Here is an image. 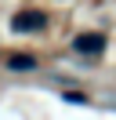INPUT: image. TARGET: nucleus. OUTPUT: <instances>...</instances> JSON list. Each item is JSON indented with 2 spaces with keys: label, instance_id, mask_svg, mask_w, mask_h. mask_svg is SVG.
I'll use <instances>...</instances> for the list:
<instances>
[{
  "label": "nucleus",
  "instance_id": "nucleus-1",
  "mask_svg": "<svg viewBox=\"0 0 116 120\" xmlns=\"http://www.w3.org/2000/svg\"><path fill=\"white\" fill-rule=\"evenodd\" d=\"M44 26H47V15H44L40 8H25V11H18V15L11 18L14 33H36V29H44Z\"/></svg>",
  "mask_w": 116,
  "mask_h": 120
},
{
  "label": "nucleus",
  "instance_id": "nucleus-2",
  "mask_svg": "<svg viewBox=\"0 0 116 120\" xmlns=\"http://www.w3.org/2000/svg\"><path fill=\"white\" fill-rule=\"evenodd\" d=\"M72 51L76 55H91V58L105 55V33H80L72 40Z\"/></svg>",
  "mask_w": 116,
  "mask_h": 120
},
{
  "label": "nucleus",
  "instance_id": "nucleus-3",
  "mask_svg": "<svg viewBox=\"0 0 116 120\" xmlns=\"http://www.w3.org/2000/svg\"><path fill=\"white\" fill-rule=\"evenodd\" d=\"M7 69H36V58H33V55H22V51H14L11 58H7Z\"/></svg>",
  "mask_w": 116,
  "mask_h": 120
}]
</instances>
